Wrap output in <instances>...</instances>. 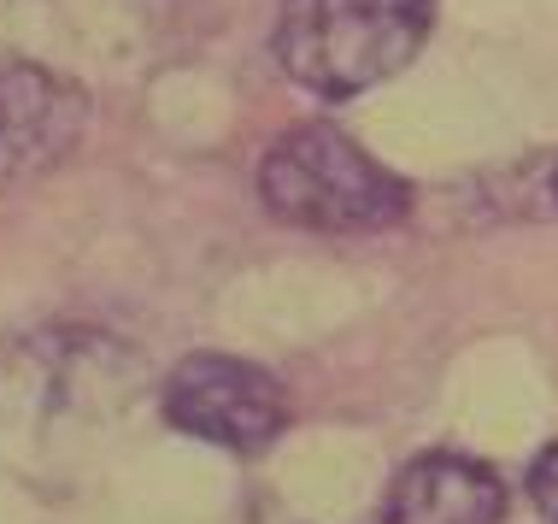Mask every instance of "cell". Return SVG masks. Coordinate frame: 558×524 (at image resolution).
<instances>
[{
    "mask_svg": "<svg viewBox=\"0 0 558 524\" xmlns=\"http://www.w3.org/2000/svg\"><path fill=\"white\" fill-rule=\"evenodd\" d=\"M259 201L270 206V218L318 236H371L412 218V183L324 118L289 124L265 147Z\"/></svg>",
    "mask_w": 558,
    "mask_h": 524,
    "instance_id": "obj_1",
    "label": "cell"
},
{
    "mask_svg": "<svg viewBox=\"0 0 558 524\" xmlns=\"http://www.w3.org/2000/svg\"><path fill=\"white\" fill-rule=\"evenodd\" d=\"M435 0H282L277 53L282 78L318 100H353L400 78L429 41Z\"/></svg>",
    "mask_w": 558,
    "mask_h": 524,
    "instance_id": "obj_2",
    "label": "cell"
},
{
    "mask_svg": "<svg viewBox=\"0 0 558 524\" xmlns=\"http://www.w3.org/2000/svg\"><path fill=\"white\" fill-rule=\"evenodd\" d=\"M159 413L177 437L230 448V454H265L289 425V389L253 359L189 354L159 383Z\"/></svg>",
    "mask_w": 558,
    "mask_h": 524,
    "instance_id": "obj_3",
    "label": "cell"
},
{
    "mask_svg": "<svg viewBox=\"0 0 558 524\" xmlns=\"http://www.w3.org/2000/svg\"><path fill=\"white\" fill-rule=\"evenodd\" d=\"M83 136L88 88L36 66V59L0 53V194L65 166Z\"/></svg>",
    "mask_w": 558,
    "mask_h": 524,
    "instance_id": "obj_4",
    "label": "cell"
},
{
    "mask_svg": "<svg viewBox=\"0 0 558 524\" xmlns=\"http://www.w3.org/2000/svg\"><path fill=\"white\" fill-rule=\"evenodd\" d=\"M506 519V484L488 460L429 448L405 460L388 484L371 524H500Z\"/></svg>",
    "mask_w": 558,
    "mask_h": 524,
    "instance_id": "obj_5",
    "label": "cell"
},
{
    "mask_svg": "<svg viewBox=\"0 0 558 524\" xmlns=\"http://www.w3.org/2000/svg\"><path fill=\"white\" fill-rule=\"evenodd\" d=\"M530 501H535V513L547 519V524H558V442H547L535 454V466H530Z\"/></svg>",
    "mask_w": 558,
    "mask_h": 524,
    "instance_id": "obj_6",
    "label": "cell"
},
{
    "mask_svg": "<svg viewBox=\"0 0 558 524\" xmlns=\"http://www.w3.org/2000/svg\"><path fill=\"white\" fill-rule=\"evenodd\" d=\"M523 213H535V218H558V166L541 171V183L530 189V206Z\"/></svg>",
    "mask_w": 558,
    "mask_h": 524,
    "instance_id": "obj_7",
    "label": "cell"
}]
</instances>
